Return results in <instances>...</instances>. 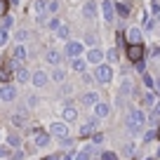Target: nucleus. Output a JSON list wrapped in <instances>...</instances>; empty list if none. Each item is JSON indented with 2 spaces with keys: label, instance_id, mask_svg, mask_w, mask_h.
<instances>
[{
  "label": "nucleus",
  "instance_id": "nucleus-41",
  "mask_svg": "<svg viewBox=\"0 0 160 160\" xmlns=\"http://www.w3.org/2000/svg\"><path fill=\"white\" fill-rule=\"evenodd\" d=\"M134 68L139 71V73H144V68H146V66H144V61H134Z\"/></svg>",
  "mask_w": 160,
  "mask_h": 160
},
{
  "label": "nucleus",
  "instance_id": "nucleus-36",
  "mask_svg": "<svg viewBox=\"0 0 160 160\" xmlns=\"http://www.w3.org/2000/svg\"><path fill=\"white\" fill-rule=\"evenodd\" d=\"M106 59L108 61H118V50H108L106 52Z\"/></svg>",
  "mask_w": 160,
  "mask_h": 160
},
{
  "label": "nucleus",
  "instance_id": "nucleus-2",
  "mask_svg": "<svg viewBox=\"0 0 160 160\" xmlns=\"http://www.w3.org/2000/svg\"><path fill=\"white\" fill-rule=\"evenodd\" d=\"M94 78L99 80V82H104V85H108L111 80H113V66L101 61L99 66H94Z\"/></svg>",
  "mask_w": 160,
  "mask_h": 160
},
{
  "label": "nucleus",
  "instance_id": "nucleus-3",
  "mask_svg": "<svg viewBox=\"0 0 160 160\" xmlns=\"http://www.w3.org/2000/svg\"><path fill=\"white\" fill-rule=\"evenodd\" d=\"M101 17H104L106 24H113L115 17H118V7H115L113 0H101Z\"/></svg>",
  "mask_w": 160,
  "mask_h": 160
},
{
  "label": "nucleus",
  "instance_id": "nucleus-14",
  "mask_svg": "<svg viewBox=\"0 0 160 160\" xmlns=\"http://www.w3.org/2000/svg\"><path fill=\"white\" fill-rule=\"evenodd\" d=\"M87 64H90V61H87V59H82V57H75V59H71V68H73L75 73H85Z\"/></svg>",
  "mask_w": 160,
  "mask_h": 160
},
{
  "label": "nucleus",
  "instance_id": "nucleus-18",
  "mask_svg": "<svg viewBox=\"0 0 160 160\" xmlns=\"http://www.w3.org/2000/svg\"><path fill=\"white\" fill-rule=\"evenodd\" d=\"M115 7H118V17H130V12H132V5L127 2V0L115 2Z\"/></svg>",
  "mask_w": 160,
  "mask_h": 160
},
{
  "label": "nucleus",
  "instance_id": "nucleus-46",
  "mask_svg": "<svg viewBox=\"0 0 160 160\" xmlns=\"http://www.w3.org/2000/svg\"><path fill=\"white\" fill-rule=\"evenodd\" d=\"M0 14H5V2L0 0Z\"/></svg>",
  "mask_w": 160,
  "mask_h": 160
},
{
  "label": "nucleus",
  "instance_id": "nucleus-45",
  "mask_svg": "<svg viewBox=\"0 0 160 160\" xmlns=\"http://www.w3.org/2000/svg\"><path fill=\"white\" fill-rule=\"evenodd\" d=\"M73 158H75L73 153H66V155H64V158H61V160H73Z\"/></svg>",
  "mask_w": 160,
  "mask_h": 160
},
{
  "label": "nucleus",
  "instance_id": "nucleus-28",
  "mask_svg": "<svg viewBox=\"0 0 160 160\" xmlns=\"http://www.w3.org/2000/svg\"><path fill=\"white\" fill-rule=\"evenodd\" d=\"M144 101H146V106H148V108H153V106L155 104H158V99H155V94H153V92H146V97H144Z\"/></svg>",
  "mask_w": 160,
  "mask_h": 160
},
{
  "label": "nucleus",
  "instance_id": "nucleus-23",
  "mask_svg": "<svg viewBox=\"0 0 160 160\" xmlns=\"http://www.w3.org/2000/svg\"><path fill=\"white\" fill-rule=\"evenodd\" d=\"M12 59H17V61H24V59H26V47L21 45V42L14 47V52H12Z\"/></svg>",
  "mask_w": 160,
  "mask_h": 160
},
{
  "label": "nucleus",
  "instance_id": "nucleus-43",
  "mask_svg": "<svg viewBox=\"0 0 160 160\" xmlns=\"http://www.w3.org/2000/svg\"><path fill=\"white\" fill-rule=\"evenodd\" d=\"M151 57H160V47H158V45L151 47Z\"/></svg>",
  "mask_w": 160,
  "mask_h": 160
},
{
  "label": "nucleus",
  "instance_id": "nucleus-24",
  "mask_svg": "<svg viewBox=\"0 0 160 160\" xmlns=\"http://www.w3.org/2000/svg\"><path fill=\"white\" fill-rule=\"evenodd\" d=\"M54 33H57V38H59V40H66V42H68V35H71V31H68V26H66V24H61L59 28L54 31Z\"/></svg>",
  "mask_w": 160,
  "mask_h": 160
},
{
  "label": "nucleus",
  "instance_id": "nucleus-7",
  "mask_svg": "<svg viewBox=\"0 0 160 160\" xmlns=\"http://www.w3.org/2000/svg\"><path fill=\"white\" fill-rule=\"evenodd\" d=\"M80 104H82V106H87V108H94V106L99 104V92H97V90L85 92V94L80 97Z\"/></svg>",
  "mask_w": 160,
  "mask_h": 160
},
{
  "label": "nucleus",
  "instance_id": "nucleus-29",
  "mask_svg": "<svg viewBox=\"0 0 160 160\" xmlns=\"http://www.w3.org/2000/svg\"><path fill=\"white\" fill-rule=\"evenodd\" d=\"M153 28H155V19H153V17H146V19H144V31L151 33Z\"/></svg>",
  "mask_w": 160,
  "mask_h": 160
},
{
  "label": "nucleus",
  "instance_id": "nucleus-40",
  "mask_svg": "<svg viewBox=\"0 0 160 160\" xmlns=\"http://www.w3.org/2000/svg\"><path fill=\"white\" fill-rule=\"evenodd\" d=\"M59 26H61V21H59V19H52V21H50V28H52V31H57Z\"/></svg>",
  "mask_w": 160,
  "mask_h": 160
},
{
  "label": "nucleus",
  "instance_id": "nucleus-26",
  "mask_svg": "<svg viewBox=\"0 0 160 160\" xmlns=\"http://www.w3.org/2000/svg\"><path fill=\"white\" fill-rule=\"evenodd\" d=\"M52 80H54V82H64L66 80V71L64 68H54L52 71Z\"/></svg>",
  "mask_w": 160,
  "mask_h": 160
},
{
  "label": "nucleus",
  "instance_id": "nucleus-49",
  "mask_svg": "<svg viewBox=\"0 0 160 160\" xmlns=\"http://www.w3.org/2000/svg\"><path fill=\"white\" fill-rule=\"evenodd\" d=\"M10 2H12V5H19V0H10Z\"/></svg>",
  "mask_w": 160,
  "mask_h": 160
},
{
  "label": "nucleus",
  "instance_id": "nucleus-33",
  "mask_svg": "<svg viewBox=\"0 0 160 160\" xmlns=\"http://www.w3.org/2000/svg\"><path fill=\"white\" fill-rule=\"evenodd\" d=\"M101 160H120V158H118V153H113V151H104V153H101Z\"/></svg>",
  "mask_w": 160,
  "mask_h": 160
},
{
  "label": "nucleus",
  "instance_id": "nucleus-4",
  "mask_svg": "<svg viewBox=\"0 0 160 160\" xmlns=\"http://www.w3.org/2000/svg\"><path fill=\"white\" fill-rule=\"evenodd\" d=\"M64 54L68 57V59H75V57H82L85 54V45L80 42V40H68L64 47Z\"/></svg>",
  "mask_w": 160,
  "mask_h": 160
},
{
  "label": "nucleus",
  "instance_id": "nucleus-19",
  "mask_svg": "<svg viewBox=\"0 0 160 160\" xmlns=\"http://www.w3.org/2000/svg\"><path fill=\"white\" fill-rule=\"evenodd\" d=\"M47 7H50L47 0H35V2H33V12H35V14H47Z\"/></svg>",
  "mask_w": 160,
  "mask_h": 160
},
{
  "label": "nucleus",
  "instance_id": "nucleus-37",
  "mask_svg": "<svg viewBox=\"0 0 160 160\" xmlns=\"http://www.w3.org/2000/svg\"><path fill=\"white\" fill-rule=\"evenodd\" d=\"M160 118V101L153 106V113H151V120H158Z\"/></svg>",
  "mask_w": 160,
  "mask_h": 160
},
{
  "label": "nucleus",
  "instance_id": "nucleus-44",
  "mask_svg": "<svg viewBox=\"0 0 160 160\" xmlns=\"http://www.w3.org/2000/svg\"><path fill=\"white\" fill-rule=\"evenodd\" d=\"M7 153H10V148H7V146H0V158H5Z\"/></svg>",
  "mask_w": 160,
  "mask_h": 160
},
{
  "label": "nucleus",
  "instance_id": "nucleus-15",
  "mask_svg": "<svg viewBox=\"0 0 160 160\" xmlns=\"http://www.w3.org/2000/svg\"><path fill=\"white\" fill-rule=\"evenodd\" d=\"M50 137H52V134H47V132H40V130H35V146H38V148L47 146V144H50Z\"/></svg>",
  "mask_w": 160,
  "mask_h": 160
},
{
  "label": "nucleus",
  "instance_id": "nucleus-21",
  "mask_svg": "<svg viewBox=\"0 0 160 160\" xmlns=\"http://www.w3.org/2000/svg\"><path fill=\"white\" fill-rule=\"evenodd\" d=\"M64 120L66 122H75V120H78V111H75L73 106H66L64 108Z\"/></svg>",
  "mask_w": 160,
  "mask_h": 160
},
{
  "label": "nucleus",
  "instance_id": "nucleus-10",
  "mask_svg": "<svg viewBox=\"0 0 160 160\" xmlns=\"http://www.w3.org/2000/svg\"><path fill=\"white\" fill-rule=\"evenodd\" d=\"M31 82H33L38 90H42V87L50 82V75H47L45 71H33V78H31Z\"/></svg>",
  "mask_w": 160,
  "mask_h": 160
},
{
  "label": "nucleus",
  "instance_id": "nucleus-34",
  "mask_svg": "<svg viewBox=\"0 0 160 160\" xmlns=\"http://www.w3.org/2000/svg\"><path fill=\"white\" fill-rule=\"evenodd\" d=\"M14 38H17V40H19V42H24V40H26V38H28V31H26V28H21V31H17V33H14Z\"/></svg>",
  "mask_w": 160,
  "mask_h": 160
},
{
  "label": "nucleus",
  "instance_id": "nucleus-20",
  "mask_svg": "<svg viewBox=\"0 0 160 160\" xmlns=\"http://www.w3.org/2000/svg\"><path fill=\"white\" fill-rule=\"evenodd\" d=\"M45 59H47V64H52V66H59V61H61V54H59L57 50H47Z\"/></svg>",
  "mask_w": 160,
  "mask_h": 160
},
{
  "label": "nucleus",
  "instance_id": "nucleus-31",
  "mask_svg": "<svg viewBox=\"0 0 160 160\" xmlns=\"http://www.w3.org/2000/svg\"><path fill=\"white\" fill-rule=\"evenodd\" d=\"M7 40H10V31H7V28H0V47L7 45Z\"/></svg>",
  "mask_w": 160,
  "mask_h": 160
},
{
  "label": "nucleus",
  "instance_id": "nucleus-47",
  "mask_svg": "<svg viewBox=\"0 0 160 160\" xmlns=\"http://www.w3.org/2000/svg\"><path fill=\"white\" fill-rule=\"evenodd\" d=\"M155 90H158V94H160V80H155Z\"/></svg>",
  "mask_w": 160,
  "mask_h": 160
},
{
  "label": "nucleus",
  "instance_id": "nucleus-27",
  "mask_svg": "<svg viewBox=\"0 0 160 160\" xmlns=\"http://www.w3.org/2000/svg\"><path fill=\"white\" fill-rule=\"evenodd\" d=\"M92 158V146H87V148H82L80 153H75L73 160H90Z\"/></svg>",
  "mask_w": 160,
  "mask_h": 160
},
{
  "label": "nucleus",
  "instance_id": "nucleus-48",
  "mask_svg": "<svg viewBox=\"0 0 160 160\" xmlns=\"http://www.w3.org/2000/svg\"><path fill=\"white\" fill-rule=\"evenodd\" d=\"M45 160H61V158H57V155H50V158H45Z\"/></svg>",
  "mask_w": 160,
  "mask_h": 160
},
{
  "label": "nucleus",
  "instance_id": "nucleus-11",
  "mask_svg": "<svg viewBox=\"0 0 160 160\" xmlns=\"http://www.w3.org/2000/svg\"><path fill=\"white\" fill-rule=\"evenodd\" d=\"M97 10H99V7H97L94 0H87L85 5H82V17H85V19H94V17H97Z\"/></svg>",
  "mask_w": 160,
  "mask_h": 160
},
{
  "label": "nucleus",
  "instance_id": "nucleus-9",
  "mask_svg": "<svg viewBox=\"0 0 160 160\" xmlns=\"http://www.w3.org/2000/svg\"><path fill=\"white\" fill-rule=\"evenodd\" d=\"M0 99L2 101H14L17 99V87L10 85V82H5V85L0 87Z\"/></svg>",
  "mask_w": 160,
  "mask_h": 160
},
{
  "label": "nucleus",
  "instance_id": "nucleus-39",
  "mask_svg": "<svg viewBox=\"0 0 160 160\" xmlns=\"http://www.w3.org/2000/svg\"><path fill=\"white\" fill-rule=\"evenodd\" d=\"M12 122H14L17 127H19V125H24V115H12Z\"/></svg>",
  "mask_w": 160,
  "mask_h": 160
},
{
  "label": "nucleus",
  "instance_id": "nucleus-25",
  "mask_svg": "<svg viewBox=\"0 0 160 160\" xmlns=\"http://www.w3.org/2000/svg\"><path fill=\"white\" fill-rule=\"evenodd\" d=\"M141 80H144L146 90H155V80H153V75H151V73H141Z\"/></svg>",
  "mask_w": 160,
  "mask_h": 160
},
{
  "label": "nucleus",
  "instance_id": "nucleus-8",
  "mask_svg": "<svg viewBox=\"0 0 160 160\" xmlns=\"http://www.w3.org/2000/svg\"><path fill=\"white\" fill-rule=\"evenodd\" d=\"M125 40H127V45H141V28H137V26L127 28L125 31Z\"/></svg>",
  "mask_w": 160,
  "mask_h": 160
},
{
  "label": "nucleus",
  "instance_id": "nucleus-6",
  "mask_svg": "<svg viewBox=\"0 0 160 160\" xmlns=\"http://www.w3.org/2000/svg\"><path fill=\"white\" fill-rule=\"evenodd\" d=\"M104 57H106V52H104V50H99V47H94V45H92L90 50L85 52V59L90 61L92 66H99L101 61H104Z\"/></svg>",
  "mask_w": 160,
  "mask_h": 160
},
{
  "label": "nucleus",
  "instance_id": "nucleus-5",
  "mask_svg": "<svg viewBox=\"0 0 160 160\" xmlns=\"http://www.w3.org/2000/svg\"><path fill=\"white\" fill-rule=\"evenodd\" d=\"M50 134L57 137V139H66V137H68V122H66V120L52 122V125H50Z\"/></svg>",
  "mask_w": 160,
  "mask_h": 160
},
{
  "label": "nucleus",
  "instance_id": "nucleus-12",
  "mask_svg": "<svg viewBox=\"0 0 160 160\" xmlns=\"http://www.w3.org/2000/svg\"><path fill=\"white\" fill-rule=\"evenodd\" d=\"M127 54H130V61H141L144 59V47L141 45H130L127 47Z\"/></svg>",
  "mask_w": 160,
  "mask_h": 160
},
{
  "label": "nucleus",
  "instance_id": "nucleus-42",
  "mask_svg": "<svg viewBox=\"0 0 160 160\" xmlns=\"http://www.w3.org/2000/svg\"><path fill=\"white\" fill-rule=\"evenodd\" d=\"M101 141H104V134H94L92 137V144H101Z\"/></svg>",
  "mask_w": 160,
  "mask_h": 160
},
{
  "label": "nucleus",
  "instance_id": "nucleus-32",
  "mask_svg": "<svg viewBox=\"0 0 160 160\" xmlns=\"http://www.w3.org/2000/svg\"><path fill=\"white\" fill-rule=\"evenodd\" d=\"M151 14L153 17L160 14V0H151Z\"/></svg>",
  "mask_w": 160,
  "mask_h": 160
},
{
  "label": "nucleus",
  "instance_id": "nucleus-13",
  "mask_svg": "<svg viewBox=\"0 0 160 160\" xmlns=\"http://www.w3.org/2000/svg\"><path fill=\"white\" fill-rule=\"evenodd\" d=\"M92 111H94L97 118H108V115H111V104H106V101H99V104H97Z\"/></svg>",
  "mask_w": 160,
  "mask_h": 160
},
{
  "label": "nucleus",
  "instance_id": "nucleus-17",
  "mask_svg": "<svg viewBox=\"0 0 160 160\" xmlns=\"http://www.w3.org/2000/svg\"><path fill=\"white\" fill-rule=\"evenodd\" d=\"M94 130H97V120H87L85 125L80 127V137H90V134H94Z\"/></svg>",
  "mask_w": 160,
  "mask_h": 160
},
{
  "label": "nucleus",
  "instance_id": "nucleus-1",
  "mask_svg": "<svg viewBox=\"0 0 160 160\" xmlns=\"http://www.w3.org/2000/svg\"><path fill=\"white\" fill-rule=\"evenodd\" d=\"M144 125H146V113L141 108H130V113H127V130L139 132Z\"/></svg>",
  "mask_w": 160,
  "mask_h": 160
},
{
  "label": "nucleus",
  "instance_id": "nucleus-38",
  "mask_svg": "<svg viewBox=\"0 0 160 160\" xmlns=\"http://www.w3.org/2000/svg\"><path fill=\"white\" fill-rule=\"evenodd\" d=\"M57 10H59V2H57V0H50V7H47V12H50V14H54Z\"/></svg>",
  "mask_w": 160,
  "mask_h": 160
},
{
  "label": "nucleus",
  "instance_id": "nucleus-22",
  "mask_svg": "<svg viewBox=\"0 0 160 160\" xmlns=\"http://www.w3.org/2000/svg\"><path fill=\"white\" fill-rule=\"evenodd\" d=\"M12 73H14V71H12V64H5L2 68H0V80H2V82H10Z\"/></svg>",
  "mask_w": 160,
  "mask_h": 160
},
{
  "label": "nucleus",
  "instance_id": "nucleus-51",
  "mask_svg": "<svg viewBox=\"0 0 160 160\" xmlns=\"http://www.w3.org/2000/svg\"><path fill=\"white\" fill-rule=\"evenodd\" d=\"M158 21H160V14H158Z\"/></svg>",
  "mask_w": 160,
  "mask_h": 160
},
{
  "label": "nucleus",
  "instance_id": "nucleus-35",
  "mask_svg": "<svg viewBox=\"0 0 160 160\" xmlns=\"http://www.w3.org/2000/svg\"><path fill=\"white\" fill-rule=\"evenodd\" d=\"M12 26H14V19H12V17H10V14H7V17H5V19H2V28H7V31H10V28H12Z\"/></svg>",
  "mask_w": 160,
  "mask_h": 160
},
{
  "label": "nucleus",
  "instance_id": "nucleus-50",
  "mask_svg": "<svg viewBox=\"0 0 160 160\" xmlns=\"http://www.w3.org/2000/svg\"><path fill=\"white\" fill-rule=\"evenodd\" d=\"M158 139H160V127H158Z\"/></svg>",
  "mask_w": 160,
  "mask_h": 160
},
{
  "label": "nucleus",
  "instance_id": "nucleus-16",
  "mask_svg": "<svg viewBox=\"0 0 160 160\" xmlns=\"http://www.w3.org/2000/svg\"><path fill=\"white\" fill-rule=\"evenodd\" d=\"M14 75H17V80H19V82H28V80L33 78V73H31L28 68H24V66H19V68L14 71Z\"/></svg>",
  "mask_w": 160,
  "mask_h": 160
},
{
  "label": "nucleus",
  "instance_id": "nucleus-30",
  "mask_svg": "<svg viewBox=\"0 0 160 160\" xmlns=\"http://www.w3.org/2000/svg\"><path fill=\"white\" fill-rule=\"evenodd\" d=\"M7 144H10V146H12V148H19V144H21V139H19V137H17V134H10V137H7Z\"/></svg>",
  "mask_w": 160,
  "mask_h": 160
}]
</instances>
